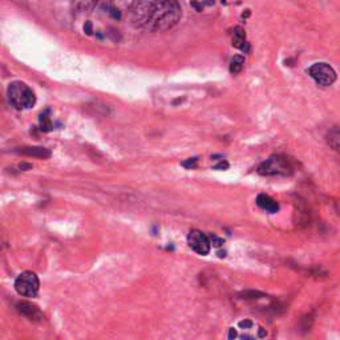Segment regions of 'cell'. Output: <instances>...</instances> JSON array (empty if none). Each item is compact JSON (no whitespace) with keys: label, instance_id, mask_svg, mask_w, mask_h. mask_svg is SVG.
Instances as JSON below:
<instances>
[{"label":"cell","instance_id":"6da1fadb","mask_svg":"<svg viewBox=\"0 0 340 340\" xmlns=\"http://www.w3.org/2000/svg\"><path fill=\"white\" fill-rule=\"evenodd\" d=\"M133 27L148 32H163L181 19L178 0H133L129 8Z\"/></svg>","mask_w":340,"mask_h":340},{"label":"cell","instance_id":"7a4b0ae2","mask_svg":"<svg viewBox=\"0 0 340 340\" xmlns=\"http://www.w3.org/2000/svg\"><path fill=\"white\" fill-rule=\"evenodd\" d=\"M11 105L19 110L30 109L36 104V96L34 91L23 81L11 82L7 91Z\"/></svg>","mask_w":340,"mask_h":340},{"label":"cell","instance_id":"3957f363","mask_svg":"<svg viewBox=\"0 0 340 340\" xmlns=\"http://www.w3.org/2000/svg\"><path fill=\"white\" fill-rule=\"evenodd\" d=\"M258 173L262 176H289L293 173L290 161L283 156H271L269 160L261 163Z\"/></svg>","mask_w":340,"mask_h":340},{"label":"cell","instance_id":"277c9868","mask_svg":"<svg viewBox=\"0 0 340 340\" xmlns=\"http://www.w3.org/2000/svg\"><path fill=\"white\" fill-rule=\"evenodd\" d=\"M40 289L38 275L32 271H24L15 280V290L24 298H35Z\"/></svg>","mask_w":340,"mask_h":340},{"label":"cell","instance_id":"5b68a950","mask_svg":"<svg viewBox=\"0 0 340 340\" xmlns=\"http://www.w3.org/2000/svg\"><path fill=\"white\" fill-rule=\"evenodd\" d=\"M308 75L315 80V82L322 87H330L336 80V72L327 63H317L309 67Z\"/></svg>","mask_w":340,"mask_h":340},{"label":"cell","instance_id":"8992f818","mask_svg":"<svg viewBox=\"0 0 340 340\" xmlns=\"http://www.w3.org/2000/svg\"><path fill=\"white\" fill-rule=\"evenodd\" d=\"M187 243L191 247L193 251L200 255H208L210 252L211 242L209 237L205 233L200 230H191L187 235Z\"/></svg>","mask_w":340,"mask_h":340},{"label":"cell","instance_id":"52a82bcc","mask_svg":"<svg viewBox=\"0 0 340 340\" xmlns=\"http://www.w3.org/2000/svg\"><path fill=\"white\" fill-rule=\"evenodd\" d=\"M16 309L21 314V315L27 317L28 319H31V320L43 319V317H41V313L39 311V308L36 306H34L32 303L19 302L16 304Z\"/></svg>","mask_w":340,"mask_h":340},{"label":"cell","instance_id":"ba28073f","mask_svg":"<svg viewBox=\"0 0 340 340\" xmlns=\"http://www.w3.org/2000/svg\"><path fill=\"white\" fill-rule=\"evenodd\" d=\"M257 205L261 209L269 211V213H272V214L279 210L278 202L275 200H272L270 195H266V194H259L258 197H257Z\"/></svg>","mask_w":340,"mask_h":340},{"label":"cell","instance_id":"9c48e42d","mask_svg":"<svg viewBox=\"0 0 340 340\" xmlns=\"http://www.w3.org/2000/svg\"><path fill=\"white\" fill-rule=\"evenodd\" d=\"M15 152L19 154H24V156L39 157V158H48V157L51 156V152H49V150L41 147H25L15 150Z\"/></svg>","mask_w":340,"mask_h":340},{"label":"cell","instance_id":"30bf717a","mask_svg":"<svg viewBox=\"0 0 340 340\" xmlns=\"http://www.w3.org/2000/svg\"><path fill=\"white\" fill-rule=\"evenodd\" d=\"M233 45L238 48L243 52H248V43L246 41L245 30L241 27L234 28V35H233Z\"/></svg>","mask_w":340,"mask_h":340},{"label":"cell","instance_id":"8fae6325","mask_svg":"<svg viewBox=\"0 0 340 340\" xmlns=\"http://www.w3.org/2000/svg\"><path fill=\"white\" fill-rule=\"evenodd\" d=\"M97 0H71L72 8L77 12H89L96 7Z\"/></svg>","mask_w":340,"mask_h":340},{"label":"cell","instance_id":"7c38bea8","mask_svg":"<svg viewBox=\"0 0 340 340\" xmlns=\"http://www.w3.org/2000/svg\"><path fill=\"white\" fill-rule=\"evenodd\" d=\"M327 143L332 148L335 152L340 153V129L339 128H333L327 134Z\"/></svg>","mask_w":340,"mask_h":340},{"label":"cell","instance_id":"4fadbf2b","mask_svg":"<svg viewBox=\"0 0 340 340\" xmlns=\"http://www.w3.org/2000/svg\"><path fill=\"white\" fill-rule=\"evenodd\" d=\"M243 65H245V58L241 56V54H237L230 62V72H232L233 75H237V73H239L243 69Z\"/></svg>","mask_w":340,"mask_h":340},{"label":"cell","instance_id":"5bb4252c","mask_svg":"<svg viewBox=\"0 0 340 340\" xmlns=\"http://www.w3.org/2000/svg\"><path fill=\"white\" fill-rule=\"evenodd\" d=\"M211 242H213V245L217 246V247H219V246L223 243V241H222V239H219V238H217L215 235H213V237H211Z\"/></svg>","mask_w":340,"mask_h":340},{"label":"cell","instance_id":"9a60e30c","mask_svg":"<svg viewBox=\"0 0 340 340\" xmlns=\"http://www.w3.org/2000/svg\"><path fill=\"white\" fill-rule=\"evenodd\" d=\"M195 163H197V158H190V160L187 161V162H184V166L194 167L195 166Z\"/></svg>","mask_w":340,"mask_h":340},{"label":"cell","instance_id":"2e32d148","mask_svg":"<svg viewBox=\"0 0 340 340\" xmlns=\"http://www.w3.org/2000/svg\"><path fill=\"white\" fill-rule=\"evenodd\" d=\"M229 167V163L228 162H223V161H222V162H219L218 163V165H215L214 167H213V169H228Z\"/></svg>","mask_w":340,"mask_h":340},{"label":"cell","instance_id":"e0dca14e","mask_svg":"<svg viewBox=\"0 0 340 340\" xmlns=\"http://www.w3.org/2000/svg\"><path fill=\"white\" fill-rule=\"evenodd\" d=\"M239 326H241V327H251L252 323L247 320V322H241V323H239Z\"/></svg>","mask_w":340,"mask_h":340},{"label":"cell","instance_id":"ac0fdd59","mask_svg":"<svg viewBox=\"0 0 340 340\" xmlns=\"http://www.w3.org/2000/svg\"><path fill=\"white\" fill-rule=\"evenodd\" d=\"M235 336H237V332L234 331V328H232V330H230V333H229V337L233 339V337H235Z\"/></svg>","mask_w":340,"mask_h":340}]
</instances>
